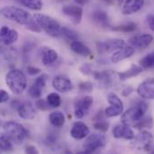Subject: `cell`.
<instances>
[{
  "label": "cell",
  "mask_w": 154,
  "mask_h": 154,
  "mask_svg": "<svg viewBox=\"0 0 154 154\" xmlns=\"http://www.w3.org/2000/svg\"><path fill=\"white\" fill-rule=\"evenodd\" d=\"M0 14L9 21H13L20 25L24 26L27 30L32 32H40L41 29L38 26L34 17L27 11L17 6H5L0 9Z\"/></svg>",
  "instance_id": "cell-1"
},
{
  "label": "cell",
  "mask_w": 154,
  "mask_h": 154,
  "mask_svg": "<svg viewBox=\"0 0 154 154\" xmlns=\"http://www.w3.org/2000/svg\"><path fill=\"white\" fill-rule=\"evenodd\" d=\"M5 134L14 144H22L28 136V130L20 123L15 121L5 122L3 126Z\"/></svg>",
  "instance_id": "cell-2"
},
{
  "label": "cell",
  "mask_w": 154,
  "mask_h": 154,
  "mask_svg": "<svg viewBox=\"0 0 154 154\" xmlns=\"http://www.w3.org/2000/svg\"><path fill=\"white\" fill-rule=\"evenodd\" d=\"M5 82L14 94H22L27 87V77L19 69H12L5 75Z\"/></svg>",
  "instance_id": "cell-3"
},
{
  "label": "cell",
  "mask_w": 154,
  "mask_h": 154,
  "mask_svg": "<svg viewBox=\"0 0 154 154\" xmlns=\"http://www.w3.org/2000/svg\"><path fill=\"white\" fill-rule=\"evenodd\" d=\"M34 19L37 22L38 26L43 30L48 35L57 38L61 36V25L60 23L51 16L43 14H35Z\"/></svg>",
  "instance_id": "cell-4"
},
{
  "label": "cell",
  "mask_w": 154,
  "mask_h": 154,
  "mask_svg": "<svg viewBox=\"0 0 154 154\" xmlns=\"http://www.w3.org/2000/svg\"><path fill=\"white\" fill-rule=\"evenodd\" d=\"M148 109V105L144 101H138L134 107L128 109L126 111H125L121 116V122L122 124L130 125L132 124L137 123L139 120H141L144 113Z\"/></svg>",
  "instance_id": "cell-5"
},
{
  "label": "cell",
  "mask_w": 154,
  "mask_h": 154,
  "mask_svg": "<svg viewBox=\"0 0 154 154\" xmlns=\"http://www.w3.org/2000/svg\"><path fill=\"white\" fill-rule=\"evenodd\" d=\"M109 107L104 110V115L107 117H115L120 116L124 110V103L121 99L114 92H110L107 96Z\"/></svg>",
  "instance_id": "cell-6"
},
{
  "label": "cell",
  "mask_w": 154,
  "mask_h": 154,
  "mask_svg": "<svg viewBox=\"0 0 154 154\" xmlns=\"http://www.w3.org/2000/svg\"><path fill=\"white\" fill-rule=\"evenodd\" d=\"M106 143H107V140L103 134H91L86 138L83 143V148L85 151H88L93 153L97 150L105 147Z\"/></svg>",
  "instance_id": "cell-7"
},
{
  "label": "cell",
  "mask_w": 154,
  "mask_h": 154,
  "mask_svg": "<svg viewBox=\"0 0 154 154\" xmlns=\"http://www.w3.org/2000/svg\"><path fill=\"white\" fill-rule=\"evenodd\" d=\"M93 104V99L91 96H84L79 98L75 101V116L81 119L86 115Z\"/></svg>",
  "instance_id": "cell-8"
},
{
  "label": "cell",
  "mask_w": 154,
  "mask_h": 154,
  "mask_svg": "<svg viewBox=\"0 0 154 154\" xmlns=\"http://www.w3.org/2000/svg\"><path fill=\"white\" fill-rule=\"evenodd\" d=\"M134 145L136 148L143 151H150L153 145L154 137L152 134L147 130H142L139 134L134 137Z\"/></svg>",
  "instance_id": "cell-9"
},
{
  "label": "cell",
  "mask_w": 154,
  "mask_h": 154,
  "mask_svg": "<svg viewBox=\"0 0 154 154\" xmlns=\"http://www.w3.org/2000/svg\"><path fill=\"white\" fill-rule=\"evenodd\" d=\"M125 45L124 39L120 38H111L103 42H98L97 47L100 53H109L112 51H116Z\"/></svg>",
  "instance_id": "cell-10"
},
{
  "label": "cell",
  "mask_w": 154,
  "mask_h": 154,
  "mask_svg": "<svg viewBox=\"0 0 154 154\" xmlns=\"http://www.w3.org/2000/svg\"><path fill=\"white\" fill-rule=\"evenodd\" d=\"M62 12L65 15L68 16L72 23L77 25L81 23L82 19L83 11L82 8L78 5H66L62 8Z\"/></svg>",
  "instance_id": "cell-11"
},
{
  "label": "cell",
  "mask_w": 154,
  "mask_h": 154,
  "mask_svg": "<svg viewBox=\"0 0 154 154\" xmlns=\"http://www.w3.org/2000/svg\"><path fill=\"white\" fill-rule=\"evenodd\" d=\"M138 95L144 100H154V78L144 80L137 88Z\"/></svg>",
  "instance_id": "cell-12"
},
{
  "label": "cell",
  "mask_w": 154,
  "mask_h": 154,
  "mask_svg": "<svg viewBox=\"0 0 154 154\" xmlns=\"http://www.w3.org/2000/svg\"><path fill=\"white\" fill-rule=\"evenodd\" d=\"M17 113L20 117L26 120H32L37 116V109L30 101H24L18 104L16 107Z\"/></svg>",
  "instance_id": "cell-13"
},
{
  "label": "cell",
  "mask_w": 154,
  "mask_h": 154,
  "mask_svg": "<svg viewBox=\"0 0 154 154\" xmlns=\"http://www.w3.org/2000/svg\"><path fill=\"white\" fill-rule=\"evenodd\" d=\"M112 134L116 139L133 140L135 137L132 128L125 124H118L115 125L112 130Z\"/></svg>",
  "instance_id": "cell-14"
},
{
  "label": "cell",
  "mask_w": 154,
  "mask_h": 154,
  "mask_svg": "<svg viewBox=\"0 0 154 154\" xmlns=\"http://www.w3.org/2000/svg\"><path fill=\"white\" fill-rule=\"evenodd\" d=\"M53 88L58 92H68L73 90V83L69 78L63 75H57L52 80Z\"/></svg>",
  "instance_id": "cell-15"
},
{
  "label": "cell",
  "mask_w": 154,
  "mask_h": 154,
  "mask_svg": "<svg viewBox=\"0 0 154 154\" xmlns=\"http://www.w3.org/2000/svg\"><path fill=\"white\" fill-rule=\"evenodd\" d=\"M18 39V32L8 26H2L0 29V43L5 46H10Z\"/></svg>",
  "instance_id": "cell-16"
},
{
  "label": "cell",
  "mask_w": 154,
  "mask_h": 154,
  "mask_svg": "<svg viewBox=\"0 0 154 154\" xmlns=\"http://www.w3.org/2000/svg\"><path fill=\"white\" fill-rule=\"evenodd\" d=\"M153 36L151 34H141V35H135L132 38H129V45H131L134 48H146L149 47L152 42L153 41Z\"/></svg>",
  "instance_id": "cell-17"
},
{
  "label": "cell",
  "mask_w": 154,
  "mask_h": 154,
  "mask_svg": "<svg viewBox=\"0 0 154 154\" xmlns=\"http://www.w3.org/2000/svg\"><path fill=\"white\" fill-rule=\"evenodd\" d=\"M48 77L47 75H41L40 76L36 78L34 83L29 90V95L32 99H39L42 94V90L45 87Z\"/></svg>",
  "instance_id": "cell-18"
},
{
  "label": "cell",
  "mask_w": 154,
  "mask_h": 154,
  "mask_svg": "<svg viewBox=\"0 0 154 154\" xmlns=\"http://www.w3.org/2000/svg\"><path fill=\"white\" fill-rule=\"evenodd\" d=\"M144 5V0H125L122 13L125 15H131L139 12Z\"/></svg>",
  "instance_id": "cell-19"
},
{
  "label": "cell",
  "mask_w": 154,
  "mask_h": 154,
  "mask_svg": "<svg viewBox=\"0 0 154 154\" xmlns=\"http://www.w3.org/2000/svg\"><path fill=\"white\" fill-rule=\"evenodd\" d=\"M134 48L131 45L125 44L123 48H121L120 49L116 50L113 53V55L111 56V62L116 64L122 60L131 57L134 55Z\"/></svg>",
  "instance_id": "cell-20"
},
{
  "label": "cell",
  "mask_w": 154,
  "mask_h": 154,
  "mask_svg": "<svg viewBox=\"0 0 154 154\" xmlns=\"http://www.w3.org/2000/svg\"><path fill=\"white\" fill-rule=\"evenodd\" d=\"M71 136L76 140H82L88 136L90 134V129L86 124L82 121H77L71 129Z\"/></svg>",
  "instance_id": "cell-21"
},
{
  "label": "cell",
  "mask_w": 154,
  "mask_h": 154,
  "mask_svg": "<svg viewBox=\"0 0 154 154\" xmlns=\"http://www.w3.org/2000/svg\"><path fill=\"white\" fill-rule=\"evenodd\" d=\"M91 20L96 25H98L100 27H103V28L110 27L109 17L108 14L103 10L93 11L91 14Z\"/></svg>",
  "instance_id": "cell-22"
},
{
  "label": "cell",
  "mask_w": 154,
  "mask_h": 154,
  "mask_svg": "<svg viewBox=\"0 0 154 154\" xmlns=\"http://www.w3.org/2000/svg\"><path fill=\"white\" fill-rule=\"evenodd\" d=\"M57 52L50 48H46L42 50V57L41 60L44 66H48L55 63L57 60Z\"/></svg>",
  "instance_id": "cell-23"
},
{
  "label": "cell",
  "mask_w": 154,
  "mask_h": 154,
  "mask_svg": "<svg viewBox=\"0 0 154 154\" xmlns=\"http://www.w3.org/2000/svg\"><path fill=\"white\" fill-rule=\"evenodd\" d=\"M70 48L75 53H76L80 56H82V57H91V49L85 44L81 42L80 40H75V41L71 42Z\"/></svg>",
  "instance_id": "cell-24"
},
{
  "label": "cell",
  "mask_w": 154,
  "mask_h": 154,
  "mask_svg": "<svg viewBox=\"0 0 154 154\" xmlns=\"http://www.w3.org/2000/svg\"><path fill=\"white\" fill-rule=\"evenodd\" d=\"M143 68L140 66H137V65H133L131 66L130 68H128L127 70L124 71V72H120L118 73V78L121 80V81H126L130 78H133V77L136 76L138 75H140L142 72H143Z\"/></svg>",
  "instance_id": "cell-25"
},
{
  "label": "cell",
  "mask_w": 154,
  "mask_h": 154,
  "mask_svg": "<svg viewBox=\"0 0 154 154\" xmlns=\"http://www.w3.org/2000/svg\"><path fill=\"white\" fill-rule=\"evenodd\" d=\"M95 79L104 86H109L113 82V73L109 71L105 72H95Z\"/></svg>",
  "instance_id": "cell-26"
},
{
  "label": "cell",
  "mask_w": 154,
  "mask_h": 154,
  "mask_svg": "<svg viewBox=\"0 0 154 154\" xmlns=\"http://www.w3.org/2000/svg\"><path fill=\"white\" fill-rule=\"evenodd\" d=\"M49 122L50 124L57 128H60L64 125L66 118L64 114L61 111H54L52 113H50V115L48 116Z\"/></svg>",
  "instance_id": "cell-27"
},
{
  "label": "cell",
  "mask_w": 154,
  "mask_h": 154,
  "mask_svg": "<svg viewBox=\"0 0 154 154\" xmlns=\"http://www.w3.org/2000/svg\"><path fill=\"white\" fill-rule=\"evenodd\" d=\"M111 30L114 32H133L136 30V23L133 22H128L125 23H122L120 25H116L111 27Z\"/></svg>",
  "instance_id": "cell-28"
},
{
  "label": "cell",
  "mask_w": 154,
  "mask_h": 154,
  "mask_svg": "<svg viewBox=\"0 0 154 154\" xmlns=\"http://www.w3.org/2000/svg\"><path fill=\"white\" fill-rule=\"evenodd\" d=\"M18 2L23 6L33 11H39L43 6L42 0H18Z\"/></svg>",
  "instance_id": "cell-29"
},
{
  "label": "cell",
  "mask_w": 154,
  "mask_h": 154,
  "mask_svg": "<svg viewBox=\"0 0 154 154\" xmlns=\"http://www.w3.org/2000/svg\"><path fill=\"white\" fill-rule=\"evenodd\" d=\"M140 66L143 69H151L154 67V51L147 54L140 60Z\"/></svg>",
  "instance_id": "cell-30"
},
{
  "label": "cell",
  "mask_w": 154,
  "mask_h": 154,
  "mask_svg": "<svg viewBox=\"0 0 154 154\" xmlns=\"http://www.w3.org/2000/svg\"><path fill=\"white\" fill-rule=\"evenodd\" d=\"M134 127L139 129V130H145V129H151L153 126V121L151 116L147 117H143L141 120H139L137 123H135Z\"/></svg>",
  "instance_id": "cell-31"
},
{
  "label": "cell",
  "mask_w": 154,
  "mask_h": 154,
  "mask_svg": "<svg viewBox=\"0 0 154 154\" xmlns=\"http://www.w3.org/2000/svg\"><path fill=\"white\" fill-rule=\"evenodd\" d=\"M13 149L12 142L6 137L5 134H0V153L9 152Z\"/></svg>",
  "instance_id": "cell-32"
},
{
  "label": "cell",
  "mask_w": 154,
  "mask_h": 154,
  "mask_svg": "<svg viewBox=\"0 0 154 154\" xmlns=\"http://www.w3.org/2000/svg\"><path fill=\"white\" fill-rule=\"evenodd\" d=\"M47 102L50 108H58L61 105V97L57 92H51L47 96Z\"/></svg>",
  "instance_id": "cell-33"
},
{
  "label": "cell",
  "mask_w": 154,
  "mask_h": 154,
  "mask_svg": "<svg viewBox=\"0 0 154 154\" xmlns=\"http://www.w3.org/2000/svg\"><path fill=\"white\" fill-rule=\"evenodd\" d=\"M61 36H63L64 38L71 42L79 40V36L76 32H75L72 29H69L67 27H62L61 28Z\"/></svg>",
  "instance_id": "cell-34"
},
{
  "label": "cell",
  "mask_w": 154,
  "mask_h": 154,
  "mask_svg": "<svg viewBox=\"0 0 154 154\" xmlns=\"http://www.w3.org/2000/svg\"><path fill=\"white\" fill-rule=\"evenodd\" d=\"M93 127L96 129V130H99L100 132H107L109 130V122L101 119V120H97L93 123Z\"/></svg>",
  "instance_id": "cell-35"
},
{
  "label": "cell",
  "mask_w": 154,
  "mask_h": 154,
  "mask_svg": "<svg viewBox=\"0 0 154 154\" xmlns=\"http://www.w3.org/2000/svg\"><path fill=\"white\" fill-rule=\"evenodd\" d=\"M92 89H93V85L90 82H84L79 84V90L82 92H91Z\"/></svg>",
  "instance_id": "cell-36"
},
{
  "label": "cell",
  "mask_w": 154,
  "mask_h": 154,
  "mask_svg": "<svg viewBox=\"0 0 154 154\" xmlns=\"http://www.w3.org/2000/svg\"><path fill=\"white\" fill-rule=\"evenodd\" d=\"M35 105H36V108H37L38 109L43 110V111L48 110V109L50 108L49 105L48 104L47 100H43V99H39V100H38L36 101Z\"/></svg>",
  "instance_id": "cell-37"
},
{
  "label": "cell",
  "mask_w": 154,
  "mask_h": 154,
  "mask_svg": "<svg viewBox=\"0 0 154 154\" xmlns=\"http://www.w3.org/2000/svg\"><path fill=\"white\" fill-rule=\"evenodd\" d=\"M25 154H39V152L34 145H27L24 149Z\"/></svg>",
  "instance_id": "cell-38"
},
{
  "label": "cell",
  "mask_w": 154,
  "mask_h": 154,
  "mask_svg": "<svg viewBox=\"0 0 154 154\" xmlns=\"http://www.w3.org/2000/svg\"><path fill=\"white\" fill-rule=\"evenodd\" d=\"M9 99H10V96H9L8 92L5 91V90L0 89V103L6 102Z\"/></svg>",
  "instance_id": "cell-39"
},
{
  "label": "cell",
  "mask_w": 154,
  "mask_h": 154,
  "mask_svg": "<svg viewBox=\"0 0 154 154\" xmlns=\"http://www.w3.org/2000/svg\"><path fill=\"white\" fill-rule=\"evenodd\" d=\"M26 70H27L28 74L31 75H38V74H39L41 72V70L39 68L35 67V66H27Z\"/></svg>",
  "instance_id": "cell-40"
},
{
  "label": "cell",
  "mask_w": 154,
  "mask_h": 154,
  "mask_svg": "<svg viewBox=\"0 0 154 154\" xmlns=\"http://www.w3.org/2000/svg\"><path fill=\"white\" fill-rule=\"evenodd\" d=\"M147 19V23H148V25L150 27V29L154 32V14H150L147 15L146 17Z\"/></svg>",
  "instance_id": "cell-41"
},
{
  "label": "cell",
  "mask_w": 154,
  "mask_h": 154,
  "mask_svg": "<svg viewBox=\"0 0 154 154\" xmlns=\"http://www.w3.org/2000/svg\"><path fill=\"white\" fill-rule=\"evenodd\" d=\"M46 141L49 143V144H55L57 143V136L54 135V134H49L47 136Z\"/></svg>",
  "instance_id": "cell-42"
},
{
  "label": "cell",
  "mask_w": 154,
  "mask_h": 154,
  "mask_svg": "<svg viewBox=\"0 0 154 154\" xmlns=\"http://www.w3.org/2000/svg\"><path fill=\"white\" fill-rule=\"evenodd\" d=\"M81 72L83 73L84 75H90L91 73V68L89 65H83L81 67Z\"/></svg>",
  "instance_id": "cell-43"
},
{
  "label": "cell",
  "mask_w": 154,
  "mask_h": 154,
  "mask_svg": "<svg viewBox=\"0 0 154 154\" xmlns=\"http://www.w3.org/2000/svg\"><path fill=\"white\" fill-rule=\"evenodd\" d=\"M133 91H134V88H133V87H131V86H127V87H125V88L123 90L122 94H123L125 97H126V96L130 95Z\"/></svg>",
  "instance_id": "cell-44"
},
{
  "label": "cell",
  "mask_w": 154,
  "mask_h": 154,
  "mask_svg": "<svg viewBox=\"0 0 154 154\" xmlns=\"http://www.w3.org/2000/svg\"><path fill=\"white\" fill-rule=\"evenodd\" d=\"M90 0H75V2L78 5H84L87 3H89Z\"/></svg>",
  "instance_id": "cell-45"
},
{
  "label": "cell",
  "mask_w": 154,
  "mask_h": 154,
  "mask_svg": "<svg viewBox=\"0 0 154 154\" xmlns=\"http://www.w3.org/2000/svg\"><path fill=\"white\" fill-rule=\"evenodd\" d=\"M76 154H93L92 152H88V151H82V152H77Z\"/></svg>",
  "instance_id": "cell-46"
},
{
  "label": "cell",
  "mask_w": 154,
  "mask_h": 154,
  "mask_svg": "<svg viewBox=\"0 0 154 154\" xmlns=\"http://www.w3.org/2000/svg\"><path fill=\"white\" fill-rule=\"evenodd\" d=\"M150 154H154V150H153V151H152V152H151V153H150Z\"/></svg>",
  "instance_id": "cell-47"
}]
</instances>
